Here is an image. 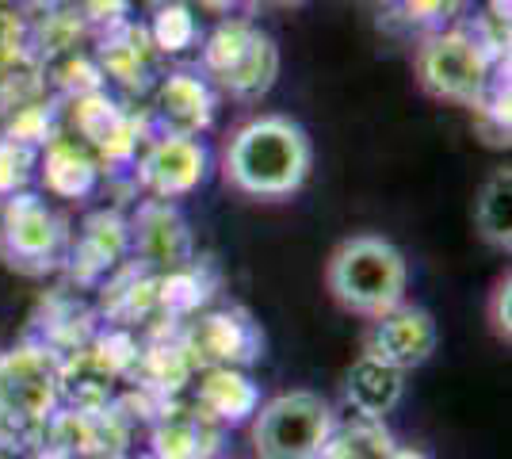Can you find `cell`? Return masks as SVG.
<instances>
[{
  "mask_svg": "<svg viewBox=\"0 0 512 459\" xmlns=\"http://www.w3.org/2000/svg\"><path fill=\"white\" fill-rule=\"evenodd\" d=\"M31 459H73V456H65V452H58V448H50V444H46L43 452H35Z\"/></svg>",
  "mask_w": 512,
  "mask_h": 459,
  "instance_id": "484cf974",
  "label": "cell"
},
{
  "mask_svg": "<svg viewBox=\"0 0 512 459\" xmlns=\"http://www.w3.org/2000/svg\"><path fill=\"white\" fill-rule=\"evenodd\" d=\"M226 425L214 421L199 402H176L153 425L157 459H214L222 448Z\"/></svg>",
  "mask_w": 512,
  "mask_h": 459,
  "instance_id": "8fae6325",
  "label": "cell"
},
{
  "mask_svg": "<svg viewBox=\"0 0 512 459\" xmlns=\"http://www.w3.org/2000/svg\"><path fill=\"white\" fill-rule=\"evenodd\" d=\"M325 284L348 314L379 318L398 303H406L409 264L394 241L379 234H356L333 249Z\"/></svg>",
  "mask_w": 512,
  "mask_h": 459,
  "instance_id": "7a4b0ae2",
  "label": "cell"
},
{
  "mask_svg": "<svg viewBox=\"0 0 512 459\" xmlns=\"http://www.w3.org/2000/svg\"><path fill=\"white\" fill-rule=\"evenodd\" d=\"M142 459H157V456H153V452H150V456H142Z\"/></svg>",
  "mask_w": 512,
  "mask_h": 459,
  "instance_id": "4316f807",
  "label": "cell"
},
{
  "mask_svg": "<svg viewBox=\"0 0 512 459\" xmlns=\"http://www.w3.org/2000/svg\"><path fill=\"white\" fill-rule=\"evenodd\" d=\"M310 165H314L310 138L287 115H260L253 123H245L230 138L226 157H222L226 184L256 199H279L299 192L310 176Z\"/></svg>",
  "mask_w": 512,
  "mask_h": 459,
  "instance_id": "6da1fadb",
  "label": "cell"
},
{
  "mask_svg": "<svg viewBox=\"0 0 512 459\" xmlns=\"http://www.w3.org/2000/svg\"><path fill=\"white\" fill-rule=\"evenodd\" d=\"M203 66L230 96H264L279 77V50L272 35L245 20H230L203 46Z\"/></svg>",
  "mask_w": 512,
  "mask_h": 459,
  "instance_id": "5b68a950",
  "label": "cell"
},
{
  "mask_svg": "<svg viewBox=\"0 0 512 459\" xmlns=\"http://www.w3.org/2000/svg\"><path fill=\"white\" fill-rule=\"evenodd\" d=\"M390 459H428L425 452H413V448H394L390 452Z\"/></svg>",
  "mask_w": 512,
  "mask_h": 459,
  "instance_id": "d4e9b609",
  "label": "cell"
},
{
  "mask_svg": "<svg viewBox=\"0 0 512 459\" xmlns=\"http://www.w3.org/2000/svg\"><path fill=\"white\" fill-rule=\"evenodd\" d=\"M195 402L222 425H241L256 414L260 406V394H256V383L241 368H207L203 379H199V391H195Z\"/></svg>",
  "mask_w": 512,
  "mask_h": 459,
  "instance_id": "4fadbf2b",
  "label": "cell"
},
{
  "mask_svg": "<svg viewBox=\"0 0 512 459\" xmlns=\"http://www.w3.org/2000/svg\"><path fill=\"white\" fill-rule=\"evenodd\" d=\"M138 249L146 261L161 264V268H176V264L188 261L192 241H188V230H184L176 211L153 203L138 215Z\"/></svg>",
  "mask_w": 512,
  "mask_h": 459,
  "instance_id": "9a60e30c",
  "label": "cell"
},
{
  "mask_svg": "<svg viewBox=\"0 0 512 459\" xmlns=\"http://www.w3.org/2000/svg\"><path fill=\"white\" fill-rule=\"evenodd\" d=\"M512 284H509V276L497 284V291H493V303H490V322H493V333L509 345V337H512V326H509V318H512Z\"/></svg>",
  "mask_w": 512,
  "mask_h": 459,
  "instance_id": "603a6c76",
  "label": "cell"
},
{
  "mask_svg": "<svg viewBox=\"0 0 512 459\" xmlns=\"http://www.w3.org/2000/svg\"><path fill=\"white\" fill-rule=\"evenodd\" d=\"M50 448H58L65 456H104L111 448V421L104 410H73L50 421Z\"/></svg>",
  "mask_w": 512,
  "mask_h": 459,
  "instance_id": "e0dca14e",
  "label": "cell"
},
{
  "mask_svg": "<svg viewBox=\"0 0 512 459\" xmlns=\"http://www.w3.org/2000/svg\"><path fill=\"white\" fill-rule=\"evenodd\" d=\"M58 360L39 345L0 352V444L46 425L58 402Z\"/></svg>",
  "mask_w": 512,
  "mask_h": 459,
  "instance_id": "277c9868",
  "label": "cell"
},
{
  "mask_svg": "<svg viewBox=\"0 0 512 459\" xmlns=\"http://www.w3.org/2000/svg\"><path fill=\"white\" fill-rule=\"evenodd\" d=\"M337 429L333 406L314 391H287L256 406L253 452L256 459H314Z\"/></svg>",
  "mask_w": 512,
  "mask_h": 459,
  "instance_id": "3957f363",
  "label": "cell"
},
{
  "mask_svg": "<svg viewBox=\"0 0 512 459\" xmlns=\"http://www.w3.org/2000/svg\"><path fill=\"white\" fill-rule=\"evenodd\" d=\"M394 448H398V444H394V437L383 429V421H375V417H356V421H348V425H337L314 459H390Z\"/></svg>",
  "mask_w": 512,
  "mask_h": 459,
  "instance_id": "ac0fdd59",
  "label": "cell"
},
{
  "mask_svg": "<svg viewBox=\"0 0 512 459\" xmlns=\"http://www.w3.org/2000/svg\"><path fill=\"white\" fill-rule=\"evenodd\" d=\"M153 43L161 46V50H169V54L188 50V46L195 43L192 12H188L184 4H169V8H161V12H157V20H153Z\"/></svg>",
  "mask_w": 512,
  "mask_h": 459,
  "instance_id": "44dd1931",
  "label": "cell"
},
{
  "mask_svg": "<svg viewBox=\"0 0 512 459\" xmlns=\"http://www.w3.org/2000/svg\"><path fill=\"white\" fill-rule=\"evenodd\" d=\"M417 73L432 96L467 108H478L490 88V58L463 31L428 35L425 46L417 50Z\"/></svg>",
  "mask_w": 512,
  "mask_h": 459,
  "instance_id": "8992f818",
  "label": "cell"
},
{
  "mask_svg": "<svg viewBox=\"0 0 512 459\" xmlns=\"http://www.w3.org/2000/svg\"><path fill=\"white\" fill-rule=\"evenodd\" d=\"M0 459H8V456H4V452H0Z\"/></svg>",
  "mask_w": 512,
  "mask_h": 459,
  "instance_id": "83f0119b",
  "label": "cell"
},
{
  "mask_svg": "<svg viewBox=\"0 0 512 459\" xmlns=\"http://www.w3.org/2000/svg\"><path fill=\"white\" fill-rule=\"evenodd\" d=\"M138 176H142V184L150 188L153 196H188L207 176V150L188 134H165L146 150L142 165H138Z\"/></svg>",
  "mask_w": 512,
  "mask_h": 459,
  "instance_id": "9c48e42d",
  "label": "cell"
},
{
  "mask_svg": "<svg viewBox=\"0 0 512 459\" xmlns=\"http://www.w3.org/2000/svg\"><path fill=\"white\" fill-rule=\"evenodd\" d=\"M406 4H409V12H413V16L428 20V16H432V12H436V8L444 4V0H406Z\"/></svg>",
  "mask_w": 512,
  "mask_h": 459,
  "instance_id": "cb8c5ba5",
  "label": "cell"
},
{
  "mask_svg": "<svg viewBox=\"0 0 512 459\" xmlns=\"http://www.w3.org/2000/svg\"><path fill=\"white\" fill-rule=\"evenodd\" d=\"M62 241V226L50 215L39 196H12L4 203V230H0V253L8 257V264L20 268H46L58 253Z\"/></svg>",
  "mask_w": 512,
  "mask_h": 459,
  "instance_id": "ba28073f",
  "label": "cell"
},
{
  "mask_svg": "<svg viewBox=\"0 0 512 459\" xmlns=\"http://www.w3.org/2000/svg\"><path fill=\"white\" fill-rule=\"evenodd\" d=\"M406 394V372L390 368L383 360H371V356H360L352 368H348V379H344V398L348 406L356 410V417H375L383 421Z\"/></svg>",
  "mask_w": 512,
  "mask_h": 459,
  "instance_id": "7c38bea8",
  "label": "cell"
},
{
  "mask_svg": "<svg viewBox=\"0 0 512 459\" xmlns=\"http://www.w3.org/2000/svg\"><path fill=\"white\" fill-rule=\"evenodd\" d=\"M260 329L249 322V314L241 310H218L199 318L188 341V356L207 364V368H237L260 356Z\"/></svg>",
  "mask_w": 512,
  "mask_h": 459,
  "instance_id": "30bf717a",
  "label": "cell"
},
{
  "mask_svg": "<svg viewBox=\"0 0 512 459\" xmlns=\"http://www.w3.org/2000/svg\"><path fill=\"white\" fill-rule=\"evenodd\" d=\"M31 176V150L20 146L16 138L12 142H0V192H12L20 188L23 180Z\"/></svg>",
  "mask_w": 512,
  "mask_h": 459,
  "instance_id": "7402d4cb",
  "label": "cell"
},
{
  "mask_svg": "<svg viewBox=\"0 0 512 459\" xmlns=\"http://www.w3.org/2000/svg\"><path fill=\"white\" fill-rule=\"evenodd\" d=\"M46 188L54 192V196H65V199H77L92 192V184H96V165H92V157L85 150H77V146H69V142H58V146H50L46 153Z\"/></svg>",
  "mask_w": 512,
  "mask_h": 459,
  "instance_id": "d6986e66",
  "label": "cell"
},
{
  "mask_svg": "<svg viewBox=\"0 0 512 459\" xmlns=\"http://www.w3.org/2000/svg\"><path fill=\"white\" fill-rule=\"evenodd\" d=\"M123 241H127V226H123V222L115 219V215H96V219H88V226H85L77 261L85 264L88 272L107 268V264L123 253Z\"/></svg>",
  "mask_w": 512,
  "mask_h": 459,
  "instance_id": "ffe728a7",
  "label": "cell"
},
{
  "mask_svg": "<svg viewBox=\"0 0 512 459\" xmlns=\"http://www.w3.org/2000/svg\"><path fill=\"white\" fill-rule=\"evenodd\" d=\"M474 226L493 249H512V169L501 165L486 176L482 192L474 199Z\"/></svg>",
  "mask_w": 512,
  "mask_h": 459,
  "instance_id": "2e32d148",
  "label": "cell"
},
{
  "mask_svg": "<svg viewBox=\"0 0 512 459\" xmlns=\"http://www.w3.org/2000/svg\"><path fill=\"white\" fill-rule=\"evenodd\" d=\"M436 318L425 306L398 303L379 318H371V329L363 337V356L383 360L398 372L421 368L428 356L436 352Z\"/></svg>",
  "mask_w": 512,
  "mask_h": 459,
  "instance_id": "52a82bcc",
  "label": "cell"
},
{
  "mask_svg": "<svg viewBox=\"0 0 512 459\" xmlns=\"http://www.w3.org/2000/svg\"><path fill=\"white\" fill-rule=\"evenodd\" d=\"M161 119L169 123V134H188L195 138L199 131H207L214 119V96L207 81H199L192 73H172L169 81L161 85L157 96Z\"/></svg>",
  "mask_w": 512,
  "mask_h": 459,
  "instance_id": "5bb4252c",
  "label": "cell"
}]
</instances>
